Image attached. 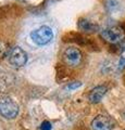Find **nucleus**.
<instances>
[{
  "label": "nucleus",
  "mask_w": 125,
  "mask_h": 130,
  "mask_svg": "<svg viewBox=\"0 0 125 130\" xmlns=\"http://www.w3.org/2000/svg\"><path fill=\"white\" fill-rule=\"evenodd\" d=\"M19 114V105L10 96H5L0 100V115L7 119H13Z\"/></svg>",
  "instance_id": "obj_1"
},
{
  "label": "nucleus",
  "mask_w": 125,
  "mask_h": 130,
  "mask_svg": "<svg viewBox=\"0 0 125 130\" xmlns=\"http://www.w3.org/2000/svg\"><path fill=\"white\" fill-rule=\"evenodd\" d=\"M31 38L33 40V42L37 46H45L53 39V31L50 27L41 26L33 30V32L31 34Z\"/></svg>",
  "instance_id": "obj_2"
},
{
  "label": "nucleus",
  "mask_w": 125,
  "mask_h": 130,
  "mask_svg": "<svg viewBox=\"0 0 125 130\" xmlns=\"http://www.w3.org/2000/svg\"><path fill=\"white\" fill-rule=\"evenodd\" d=\"M101 37L110 43H119L125 38V31L120 26H110L101 30Z\"/></svg>",
  "instance_id": "obj_3"
},
{
  "label": "nucleus",
  "mask_w": 125,
  "mask_h": 130,
  "mask_svg": "<svg viewBox=\"0 0 125 130\" xmlns=\"http://www.w3.org/2000/svg\"><path fill=\"white\" fill-rule=\"evenodd\" d=\"M8 61L15 67H22L27 62V54L22 48L14 47L11 49L8 54Z\"/></svg>",
  "instance_id": "obj_4"
},
{
  "label": "nucleus",
  "mask_w": 125,
  "mask_h": 130,
  "mask_svg": "<svg viewBox=\"0 0 125 130\" xmlns=\"http://www.w3.org/2000/svg\"><path fill=\"white\" fill-rule=\"evenodd\" d=\"M82 52L76 47H70L63 52V60L70 66H77L82 62Z\"/></svg>",
  "instance_id": "obj_5"
},
{
  "label": "nucleus",
  "mask_w": 125,
  "mask_h": 130,
  "mask_svg": "<svg viewBox=\"0 0 125 130\" xmlns=\"http://www.w3.org/2000/svg\"><path fill=\"white\" fill-rule=\"evenodd\" d=\"M92 130H113L114 121L110 117L104 115H98L91 121Z\"/></svg>",
  "instance_id": "obj_6"
},
{
  "label": "nucleus",
  "mask_w": 125,
  "mask_h": 130,
  "mask_svg": "<svg viewBox=\"0 0 125 130\" xmlns=\"http://www.w3.org/2000/svg\"><path fill=\"white\" fill-rule=\"evenodd\" d=\"M107 91H108V88L106 86H97L89 92V94H88V100H89V102L92 104L99 103L100 101L102 100L104 94L107 93Z\"/></svg>",
  "instance_id": "obj_7"
},
{
  "label": "nucleus",
  "mask_w": 125,
  "mask_h": 130,
  "mask_svg": "<svg viewBox=\"0 0 125 130\" xmlns=\"http://www.w3.org/2000/svg\"><path fill=\"white\" fill-rule=\"evenodd\" d=\"M77 26L80 30L85 31V32H94L99 29V26L96 23H92L91 21L86 20V19H80L78 21Z\"/></svg>",
  "instance_id": "obj_8"
},
{
  "label": "nucleus",
  "mask_w": 125,
  "mask_h": 130,
  "mask_svg": "<svg viewBox=\"0 0 125 130\" xmlns=\"http://www.w3.org/2000/svg\"><path fill=\"white\" fill-rule=\"evenodd\" d=\"M106 8L109 12H114L120 8V2L118 0H107Z\"/></svg>",
  "instance_id": "obj_9"
},
{
  "label": "nucleus",
  "mask_w": 125,
  "mask_h": 130,
  "mask_svg": "<svg viewBox=\"0 0 125 130\" xmlns=\"http://www.w3.org/2000/svg\"><path fill=\"white\" fill-rule=\"evenodd\" d=\"M10 49L8 48V44L5 42H0V58H3L9 54Z\"/></svg>",
  "instance_id": "obj_10"
},
{
  "label": "nucleus",
  "mask_w": 125,
  "mask_h": 130,
  "mask_svg": "<svg viewBox=\"0 0 125 130\" xmlns=\"http://www.w3.org/2000/svg\"><path fill=\"white\" fill-rule=\"evenodd\" d=\"M82 86V83H79V81H74V83H71L70 85H67L66 86V89L67 90H74V89H77Z\"/></svg>",
  "instance_id": "obj_11"
},
{
  "label": "nucleus",
  "mask_w": 125,
  "mask_h": 130,
  "mask_svg": "<svg viewBox=\"0 0 125 130\" xmlns=\"http://www.w3.org/2000/svg\"><path fill=\"white\" fill-rule=\"evenodd\" d=\"M51 128H52V125L47 120L41 123V125H40V130H51Z\"/></svg>",
  "instance_id": "obj_12"
},
{
  "label": "nucleus",
  "mask_w": 125,
  "mask_h": 130,
  "mask_svg": "<svg viewBox=\"0 0 125 130\" xmlns=\"http://www.w3.org/2000/svg\"><path fill=\"white\" fill-rule=\"evenodd\" d=\"M125 68V58H121L118 64V70L119 71H123Z\"/></svg>",
  "instance_id": "obj_13"
},
{
  "label": "nucleus",
  "mask_w": 125,
  "mask_h": 130,
  "mask_svg": "<svg viewBox=\"0 0 125 130\" xmlns=\"http://www.w3.org/2000/svg\"><path fill=\"white\" fill-rule=\"evenodd\" d=\"M122 116H123V118L125 119V109H124V111L122 112Z\"/></svg>",
  "instance_id": "obj_14"
},
{
  "label": "nucleus",
  "mask_w": 125,
  "mask_h": 130,
  "mask_svg": "<svg viewBox=\"0 0 125 130\" xmlns=\"http://www.w3.org/2000/svg\"><path fill=\"white\" fill-rule=\"evenodd\" d=\"M124 50H125V46H124Z\"/></svg>",
  "instance_id": "obj_15"
}]
</instances>
